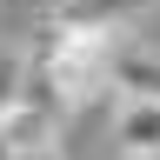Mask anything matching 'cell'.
Returning a JSON list of instances; mask_svg holds the SVG:
<instances>
[{
	"instance_id": "6da1fadb",
	"label": "cell",
	"mask_w": 160,
	"mask_h": 160,
	"mask_svg": "<svg viewBox=\"0 0 160 160\" xmlns=\"http://www.w3.org/2000/svg\"><path fill=\"white\" fill-rule=\"evenodd\" d=\"M147 7H153V0H53L40 20L60 27V33H100V40H120Z\"/></svg>"
},
{
	"instance_id": "7a4b0ae2",
	"label": "cell",
	"mask_w": 160,
	"mask_h": 160,
	"mask_svg": "<svg viewBox=\"0 0 160 160\" xmlns=\"http://www.w3.org/2000/svg\"><path fill=\"white\" fill-rule=\"evenodd\" d=\"M113 153L120 160H160V107L153 100H120V113H113Z\"/></svg>"
},
{
	"instance_id": "3957f363",
	"label": "cell",
	"mask_w": 160,
	"mask_h": 160,
	"mask_svg": "<svg viewBox=\"0 0 160 160\" xmlns=\"http://www.w3.org/2000/svg\"><path fill=\"white\" fill-rule=\"evenodd\" d=\"M107 87H120V100H153L160 107V47H127V40H120Z\"/></svg>"
},
{
	"instance_id": "277c9868",
	"label": "cell",
	"mask_w": 160,
	"mask_h": 160,
	"mask_svg": "<svg viewBox=\"0 0 160 160\" xmlns=\"http://www.w3.org/2000/svg\"><path fill=\"white\" fill-rule=\"evenodd\" d=\"M20 87H27V67H20V53H0V120L20 107Z\"/></svg>"
}]
</instances>
